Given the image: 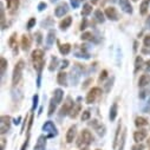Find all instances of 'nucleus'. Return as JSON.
<instances>
[{
  "instance_id": "obj_58",
  "label": "nucleus",
  "mask_w": 150,
  "mask_h": 150,
  "mask_svg": "<svg viewBox=\"0 0 150 150\" xmlns=\"http://www.w3.org/2000/svg\"><path fill=\"white\" fill-rule=\"evenodd\" d=\"M91 3L95 5V4H97V3H98V0H91Z\"/></svg>"
},
{
  "instance_id": "obj_25",
  "label": "nucleus",
  "mask_w": 150,
  "mask_h": 150,
  "mask_svg": "<svg viewBox=\"0 0 150 150\" xmlns=\"http://www.w3.org/2000/svg\"><path fill=\"white\" fill-rule=\"evenodd\" d=\"M54 39H56V33H54V31H53V30L49 31L47 37H46V45H47L49 47L52 46V44L54 43Z\"/></svg>"
},
{
  "instance_id": "obj_54",
  "label": "nucleus",
  "mask_w": 150,
  "mask_h": 150,
  "mask_svg": "<svg viewBox=\"0 0 150 150\" xmlns=\"http://www.w3.org/2000/svg\"><path fill=\"white\" fill-rule=\"evenodd\" d=\"M145 67H146V70H148V71L150 72V59H149V60L146 62V66H145Z\"/></svg>"
},
{
  "instance_id": "obj_38",
  "label": "nucleus",
  "mask_w": 150,
  "mask_h": 150,
  "mask_svg": "<svg viewBox=\"0 0 150 150\" xmlns=\"http://www.w3.org/2000/svg\"><path fill=\"white\" fill-rule=\"evenodd\" d=\"M31 131L30 130H27V137H26V139H25V142L23 143V145H21V149L20 150H26V148H27V145H28V143H30V134Z\"/></svg>"
},
{
  "instance_id": "obj_50",
  "label": "nucleus",
  "mask_w": 150,
  "mask_h": 150,
  "mask_svg": "<svg viewBox=\"0 0 150 150\" xmlns=\"http://www.w3.org/2000/svg\"><path fill=\"white\" fill-rule=\"evenodd\" d=\"M67 66H69V60H67V59L63 60V62H62V66H60V67H62V69H65V67H67Z\"/></svg>"
},
{
  "instance_id": "obj_52",
  "label": "nucleus",
  "mask_w": 150,
  "mask_h": 150,
  "mask_svg": "<svg viewBox=\"0 0 150 150\" xmlns=\"http://www.w3.org/2000/svg\"><path fill=\"white\" fill-rule=\"evenodd\" d=\"M5 145H6V139L3 137L1 138V150H5Z\"/></svg>"
},
{
  "instance_id": "obj_61",
  "label": "nucleus",
  "mask_w": 150,
  "mask_h": 150,
  "mask_svg": "<svg viewBox=\"0 0 150 150\" xmlns=\"http://www.w3.org/2000/svg\"><path fill=\"white\" fill-rule=\"evenodd\" d=\"M132 1H137V0H132Z\"/></svg>"
},
{
  "instance_id": "obj_31",
  "label": "nucleus",
  "mask_w": 150,
  "mask_h": 150,
  "mask_svg": "<svg viewBox=\"0 0 150 150\" xmlns=\"http://www.w3.org/2000/svg\"><path fill=\"white\" fill-rule=\"evenodd\" d=\"M71 51V45L70 44H64V45H59V52L62 54H69Z\"/></svg>"
},
{
  "instance_id": "obj_43",
  "label": "nucleus",
  "mask_w": 150,
  "mask_h": 150,
  "mask_svg": "<svg viewBox=\"0 0 150 150\" xmlns=\"http://www.w3.org/2000/svg\"><path fill=\"white\" fill-rule=\"evenodd\" d=\"M131 150H144V145L142 143H136L135 145H132Z\"/></svg>"
},
{
  "instance_id": "obj_26",
  "label": "nucleus",
  "mask_w": 150,
  "mask_h": 150,
  "mask_svg": "<svg viewBox=\"0 0 150 150\" xmlns=\"http://www.w3.org/2000/svg\"><path fill=\"white\" fill-rule=\"evenodd\" d=\"M63 96H64V91H63L62 89H56V90H54L53 98H54V100L57 102V104H60V103H62Z\"/></svg>"
},
{
  "instance_id": "obj_6",
  "label": "nucleus",
  "mask_w": 150,
  "mask_h": 150,
  "mask_svg": "<svg viewBox=\"0 0 150 150\" xmlns=\"http://www.w3.org/2000/svg\"><path fill=\"white\" fill-rule=\"evenodd\" d=\"M11 128V117L7 115H3L0 118V132L1 135L6 134Z\"/></svg>"
},
{
  "instance_id": "obj_11",
  "label": "nucleus",
  "mask_w": 150,
  "mask_h": 150,
  "mask_svg": "<svg viewBox=\"0 0 150 150\" xmlns=\"http://www.w3.org/2000/svg\"><path fill=\"white\" fill-rule=\"evenodd\" d=\"M90 124H91V127L97 131V134H98L99 136H104V134H105V127H104L102 123H99L97 120H93Z\"/></svg>"
},
{
  "instance_id": "obj_16",
  "label": "nucleus",
  "mask_w": 150,
  "mask_h": 150,
  "mask_svg": "<svg viewBox=\"0 0 150 150\" xmlns=\"http://www.w3.org/2000/svg\"><path fill=\"white\" fill-rule=\"evenodd\" d=\"M19 3H20V0H6L7 8L10 10L11 13H14L16 12V10L19 7Z\"/></svg>"
},
{
  "instance_id": "obj_48",
  "label": "nucleus",
  "mask_w": 150,
  "mask_h": 150,
  "mask_svg": "<svg viewBox=\"0 0 150 150\" xmlns=\"http://www.w3.org/2000/svg\"><path fill=\"white\" fill-rule=\"evenodd\" d=\"M91 82H92V79H91V78H89L88 81H85V82L83 83V86H82V88H83V89H86V88L90 85V83H91Z\"/></svg>"
},
{
  "instance_id": "obj_55",
  "label": "nucleus",
  "mask_w": 150,
  "mask_h": 150,
  "mask_svg": "<svg viewBox=\"0 0 150 150\" xmlns=\"http://www.w3.org/2000/svg\"><path fill=\"white\" fill-rule=\"evenodd\" d=\"M146 25L149 26V28H150V14H149V17L146 18Z\"/></svg>"
},
{
  "instance_id": "obj_59",
  "label": "nucleus",
  "mask_w": 150,
  "mask_h": 150,
  "mask_svg": "<svg viewBox=\"0 0 150 150\" xmlns=\"http://www.w3.org/2000/svg\"><path fill=\"white\" fill-rule=\"evenodd\" d=\"M148 146L150 148V137H149V139H148Z\"/></svg>"
},
{
  "instance_id": "obj_8",
  "label": "nucleus",
  "mask_w": 150,
  "mask_h": 150,
  "mask_svg": "<svg viewBox=\"0 0 150 150\" xmlns=\"http://www.w3.org/2000/svg\"><path fill=\"white\" fill-rule=\"evenodd\" d=\"M67 12H69V6H67L66 3H63V4H60V5H58V6L56 7V10H54V16L58 17V18H60V17H64Z\"/></svg>"
},
{
  "instance_id": "obj_4",
  "label": "nucleus",
  "mask_w": 150,
  "mask_h": 150,
  "mask_svg": "<svg viewBox=\"0 0 150 150\" xmlns=\"http://www.w3.org/2000/svg\"><path fill=\"white\" fill-rule=\"evenodd\" d=\"M43 130L46 132V138H51V137H54L57 136L58 131H57V128L54 125V123L52 121H47L44 123L43 125Z\"/></svg>"
},
{
  "instance_id": "obj_34",
  "label": "nucleus",
  "mask_w": 150,
  "mask_h": 150,
  "mask_svg": "<svg viewBox=\"0 0 150 150\" xmlns=\"http://www.w3.org/2000/svg\"><path fill=\"white\" fill-rule=\"evenodd\" d=\"M0 14H1V19H0V21H1V28H6V17H5V10L1 5V8H0Z\"/></svg>"
},
{
  "instance_id": "obj_49",
  "label": "nucleus",
  "mask_w": 150,
  "mask_h": 150,
  "mask_svg": "<svg viewBox=\"0 0 150 150\" xmlns=\"http://www.w3.org/2000/svg\"><path fill=\"white\" fill-rule=\"evenodd\" d=\"M37 43L38 44L42 43V33L40 32H37Z\"/></svg>"
},
{
  "instance_id": "obj_7",
  "label": "nucleus",
  "mask_w": 150,
  "mask_h": 150,
  "mask_svg": "<svg viewBox=\"0 0 150 150\" xmlns=\"http://www.w3.org/2000/svg\"><path fill=\"white\" fill-rule=\"evenodd\" d=\"M73 105H74V103H73L72 98L69 96V97L66 98V100H65L64 105H63V106H62V109H60V114H59V115H60V116L70 115V112H71V110H72Z\"/></svg>"
},
{
  "instance_id": "obj_44",
  "label": "nucleus",
  "mask_w": 150,
  "mask_h": 150,
  "mask_svg": "<svg viewBox=\"0 0 150 150\" xmlns=\"http://www.w3.org/2000/svg\"><path fill=\"white\" fill-rule=\"evenodd\" d=\"M34 25H35V18H31V19L28 20V23H27V28L31 30Z\"/></svg>"
},
{
  "instance_id": "obj_9",
  "label": "nucleus",
  "mask_w": 150,
  "mask_h": 150,
  "mask_svg": "<svg viewBox=\"0 0 150 150\" xmlns=\"http://www.w3.org/2000/svg\"><path fill=\"white\" fill-rule=\"evenodd\" d=\"M105 16L108 19H110L112 21L118 20V13H117L115 7H106L105 8Z\"/></svg>"
},
{
  "instance_id": "obj_21",
  "label": "nucleus",
  "mask_w": 150,
  "mask_h": 150,
  "mask_svg": "<svg viewBox=\"0 0 150 150\" xmlns=\"http://www.w3.org/2000/svg\"><path fill=\"white\" fill-rule=\"evenodd\" d=\"M148 84H150V76L149 74H142V76L139 77V81H138V85L141 88H144Z\"/></svg>"
},
{
  "instance_id": "obj_42",
  "label": "nucleus",
  "mask_w": 150,
  "mask_h": 150,
  "mask_svg": "<svg viewBox=\"0 0 150 150\" xmlns=\"http://www.w3.org/2000/svg\"><path fill=\"white\" fill-rule=\"evenodd\" d=\"M143 44L145 47H150V34H146L144 37V40H143Z\"/></svg>"
},
{
  "instance_id": "obj_47",
  "label": "nucleus",
  "mask_w": 150,
  "mask_h": 150,
  "mask_svg": "<svg viewBox=\"0 0 150 150\" xmlns=\"http://www.w3.org/2000/svg\"><path fill=\"white\" fill-rule=\"evenodd\" d=\"M71 5H72L73 8H77L78 5H79V1H78V0H71Z\"/></svg>"
},
{
  "instance_id": "obj_45",
  "label": "nucleus",
  "mask_w": 150,
  "mask_h": 150,
  "mask_svg": "<svg viewBox=\"0 0 150 150\" xmlns=\"http://www.w3.org/2000/svg\"><path fill=\"white\" fill-rule=\"evenodd\" d=\"M45 8H46V4H45L44 1L39 3V5H38V11H39V12H42V11H44Z\"/></svg>"
},
{
  "instance_id": "obj_10",
  "label": "nucleus",
  "mask_w": 150,
  "mask_h": 150,
  "mask_svg": "<svg viewBox=\"0 0 150 150\" xmlns=\"http://www.w3.org/2000/svg\"><path fill=\"white\" fill-rule=\"evenodd\" d=\"M77 135V125H71L66 132V142L67 143H72L74 137Z\"/></svg>"
},
{
  "instance_id": "obj_12",
  "label": "nucleus",
  "mask_w": 150,
  "mask_h": 150,
  "mask_svg": "<svg viewBox=\"0 0 150 150\" xmlns=\"http://www.w3.org/2000/svg\"><path fill=\"white\" fill-rule=\"evenodd\" d=\"M146 135H148L146 130H144V129L137 130V131L134 132V139H135L136 143H142V141H144V138L146 137Z\"/></svg>"
},
{
  "instance_id": "obj_36",
  "label": "nucleus",
  "mask_w": 150,
  "mask_h": 150,
  "mask_svg": "<svg viewBox=\"0 0 150 150\" xmlns=\"http://www.w3.org/2000/svg\"><path fill=\"white\" fill-rule=\"evenodd\" d=\"M82 40H88V42H92L93 40V35H92V33L91 32H84L83 34H82Z\"/></svg>"
},
{
  "instance_id": "obj_19",
  "label": "nucleus",
  "mask_w": 150,
  "mask_h": 150,
  "mask_svg": "<svg viewBox=\"0 0 150 150\" xmlns=\"http://www.w3.org/2000/svg\"><path fill=\"white\" fill-rule=\"evenodd\" d=\"M71 24H72V17H66V18H64V19L60 21L59 27H60V30L65 31V30H67V28L70 27Z\"/></svg>"
},
{
  "instance_id": "obj_23",
  "label": "nucleus",
  "mask_w": 150,
  "mask_h": 150,
  "mask_svg": "<svg viewBox=\"0 0 150 150\" xmlns=\"http://www.w3.org/2000/svg\"><path fill=\"white\" fill-rule=\"evenodd\" d=\"M81 109H82V106H81V104L79 103H77V104H74L73 105V108H72V110H71V112H70V117L71 118H76L77 116H78V114L81 112Z\"/></svg>"
},
{
  "instance_id": "obj_2",
  "label": "nucleus",
  "mask_w": 150,
  "mask_h": 150,
  "mask_svg": "<svg viewBox=\"0 0 150 150\" xmlns=\"http://www.w3.org/2000/svg\"><path fill=\"white\" fill-rule=\"evenodd\" d=\"M24 67H25L24 60H19V62L16 64V66H14V69H13V74H12V85H13V86H16V85L20 82L21 76H23V70H24Z\"/></svg>"
},
{
  "instance_id": "obj_28",
  "label": "nucleus",
  "mask_w": 150,
  "mask_h": 150,
  "mask_svg": "<svg viewBox=\"0 0 150 150\" xmlns=\"http://www.w3.org/2000/svg\"><path fill=\"white\" fill-rule=\"evenodd\" d=\"M57 102L54 100V98L52 97L51 100H50V105H49V112H47V115L49 116H52L54 114V111H56V108H57Z\"/></svg>"
},
{
  "instance_id": "obj_40",
  "label": "nucleus",
  "mask_w": 150,
  "mask_h": 150,
  "mask_svg": "<svg viewBox=\"0 0 150 150\" xmlns=\"http://www.w3.org/2000/svg\"><path fill=\"white\" fill-rule=\"evenodd\" d=\"M108 77V71L106 70H103L102 72H100V74H99V78H98V81L99 82H103L105 78Z\"/></svg>"
},
{
  "instance_id": "obj_20",
  "label": "nucleus",
  "mask_w": 150,
  "mask_h": 150,
  "mask_svg": "<svg viewBox=\"0 0 150 150\" xmlns=\"http://www.w3.org/2000/svg\"><path fill=\"white\" fill-rule=\"evenodd\" d=\"M121 129H122V122L120 121L117 129H116V134H115V138H114V144H112V148L116 149L117 148V143L120 142V135H121Z\"/></svg>"
},
{
  "instance_id": "obj_1",
  "label": "nucleus",
  "mask_w": 150,
  "mask_h": 150,
  "mask_svg": "<svg viewBox=\"0 0 150 150\" xmlns=\"http://www.w3.org/2000/svg\"><path fill=\"white\" fill-rule=\"evenodd\" d=\"M32 64H33V67L35 69V71L38 72V88L40 86V74H42V71L44 69V65H45V59H44V51L40 50V49H35L33 52H32Z\"/></svg>"
},
{
  "instance_id": "obj_13",
  "label": "nucleus",
  "mask_w": 150,
  "mask_h": 150,
  "mask_svg": "<svg viewBox=\"0 0 150 150\" xmlns=\"http://www.w3.org/2000/svg\"><path fill=\"white\" fill-rule=\"evenodd\" d=\"M120 6H121V8L125 13H128V14H131L132 13V6H131L129 0H120Z\"/></svg>"
},
{
  "instance_id": "obj_51",
  "label": "nucleus",
  "mask_w": 150,
  "mask_h": 150,
  "mask_svg": "<svg viewBox=\"0 0 150 150\" xmlns=\"http://www.w3.org/2000/svg\"><path fill=\"white\" fill-rule=\"evenodd\" d=\"M112 82H114V78H112V79H111V81L108 83V85H106V89H105V90H106V92H109V91H110V86H112Z\"/></svg>"
},
{
  "instance_id": "obj_37",
  "label": "nucleus",
  "mask_w": 150,
  "mask_h": 150,
  "mask_svg": "<svg viewBox=\"0 0 150 150\" xmlns=\"http://www.w3.org/2000/svg\"><path fill=\"white\" fill-rule=\"evenodd\" d=\"M16 39H17V33H13V34L10 37V39H8V45H10L11 47L17 46V45H16Z\"/></svg>"
},
{
  "instance_id": "obj_22",
  "label": "nucleus",
  "mask_w": 150,
  "mask_h": 150,
  "mask_svg": "<svg viewBox=\"0 0 150 150\" xmlns=\"http://www.w3.org/2000/svg\"><path fill=\"white\" fill-rule=\"evenodd\" d=\"M149 5H150V0H143L141 3V6H139V13L142 16H145L148 10H149Z\"/></svg>"
},
{
  "instance_id": "obj_30",
  "label": "nucleus",
  "mask_w": 150,
  "mask_h": 150,
  "mask_svg": "<svg viewBox=\"0 0 150 150\" xmlns=\"http://www.w3.org/2000/svg\"><path fill=\"white\" fill-rule=\"evenodd\" d=\"M91 12H92V5L85 4V5L83 6V10H82V17H88Z\"/></svg>"
},
{
  "instance_id": "obj_57",
  "label": "nucleus",
  "mask_w": 150,
  "mask_h": 150,
  "mask_svg": "<svg viewBox=\"0 0 150 150\" xmlns=\"http://www.w3.org/2000/svg\"><path fill=\"white\" fill-rule=\"evenodd\" d=\"M19 121H20V117H18V118L16 120V122H14V123H16V124H19V123H20Z\"/></svg>"
},
{
  "instance_id": "obj_53",
  "label": "nucleus",
  "mask_w": 150,
  "mask_h": 150,
  "mask_svg": "<svg viewBox=\"0 0 150 150\" xmlns=\"http://www.w3.org/2000/svg\"><path fill=\"white\" fill-rule=\"evenodd\" d=\"M26 122H27V117H25V120H24V124H23V128H21V132L24 131V129H25V125H26Z\"/></svg>"
},
{
  "instance_id": "obj_60",
  "label": "nucleus",
  "mask_w": 150,
  "mask_h": 150,
  "mask_svg": "<svg viewBox=\"0 0 150 150\" xmlns=\"http://www.w3.org/2000/svg\"><path fill=\"white\" fill-rule=\"evenodd\" d=\"M50 1H51V3H54V1H58V0H50Z\"/></svg>"
},
{
  "instance_id": "obj_29",
  "label": "nucleus",
  "mask_w": 150,
  "mask_h": 150,
  "mask_svg": "<svg viewBox=\"0 0 150 150\" xmlns=\"http://www.w3.org/2000/svg\"><path fill=\"white\" fill-rule=\"evenodd\" d=\"M125 141H127V129H124L123 132H122V135H121V138H120V148H118V150H124Z\"/></svg>"
},
{
  "instance_id": "obj_33",
  "label": "nucleus",
  "mask_w": 150,
  "mask_h": 150,
  "mask_svg": "<svg viewBox=\"0 0 150 150\" xmlns=\"http://www.w3.org/2000/svg\"><path fill=\"white\" fill-rule=\"evenodd\" d=\"M95 18L98 23H104L105 21V18H104V13L100 11V10H96L95 11Z\"/></svg>"
},
{
  "instance_id": "obj_46",
  "label": "nucleus",
  "mask_w": 150,
  "mask_h": 150,
  "mask_svg": "<svg viewBox=\"0 0 150 150\" xmlns=\"http://www.w3.org/2000/svg\"><path fill=\"white\" fill-rule=\"evenodd\" d=\"M86 26H88V20L84 18L83 19V21H82V24H81V30L83 31V30H85L86 28Z\"/></svg>"
},
{
  "instance_id": "obj_24",
  "label": "nucleus",
  "mask_w": 150,
  "mask_h": 150,
  "mask_svg": "<svg viewBox=\"0 0 150 150\" xmlns=\"http://www.w3.org/2000/svg\"><path fill=\"white\" fill-rule=\"evenodd\" d=\"M135 125H136L137 128L146 127V125H148V120H146L145 117L138 116V117H136V120H135Z\"/></svg>"
},
{
  "instance_id": "obj_32",
  "label": "nucleus",
  "mask_w": 150,
  "mask_h": 150,
  "mask_svg": "<svg viewBox=\"0 0 150 150\" xmlns=\"http://www.w3.org/2000/svg\"><path fill=\"white\" fill-rule=\"evenodd\" d=\"M143 58L141 57V56H138L137 58H136V60H135V72H138L142 67H143Z\"/></svg>"
},
{
  "instance_id": "obj_27",
  "label": "nucleus",
  "mask_w": 150,
  "mask_h": 150,
  "mask_svg": "<svg viewBox=\"0 0 150 150\" xmlns=\"http://www.w3.org/2000/svg\"><path fill=\"white\" fill-rule=\"evenodd\" d=\"M6 69H7V60L4 57H1V58H0V76H1V77L5 74Z\"/></svg>"
},
{
  "instance_id": "obj_41",
  "label": "nucleus",
  "mask_w": 150,
  "mask_h": 150,
  "mask_svg": "<svg viewBox=\"0 0 150 150\" xmlns=\"http://www.w3.org/2000/svg\"><path fill=\"white\" fill-rule=\"evenodd\" d=\"M38 99H39L38 95H34V96H33V105H32V111H34V110H35V108H37V105H38Z\"/></svg>"
},
{
  "instance_id": "obj_5",
  "label": "nucleus",
  "mask_w": 150,
  "mask_h": 150,
  "mask_svg": "<svg viewBox=\"0 0 150 150\" xmlns=\"http://www.w3.org/2000/svg\"><path fill=\"white\" fill-rule=\"evenodd\" d=\"M100 95H102V89H100V88H98V86L92 88V89L89 91L88 96H86V103H88V104L95 103V102L100 97Z\"/></svg>"
},
{
  "instance_id": "obj_18",
  "label": "nucleus",
  "mask_w": 150,
  "mask_h": 150,
  "mask_svg": "<svg viewBox=\"0 0 150 150\" xmlns=\"http://www.w3.org/2000/svg\"><path fill=\"white\" fill-rule=\"evenodd\" d=\"M117 112H118V105L117 103H114L110 108V114H109V118L111 122H114L117 117Z\"/></svg>"
},
{
  "instance_id": "obj_14",
  "label": "nucleus",
  "mask_w": 150,
  "mask_h": 150,
  "mask_svg": "<svg viewBox=\"0 0 150 150\" xmlns=\"http://www.w3.org/2000/svg\"><path fill=\"white\" fill-rule=\"evenodd\" d=\"M46 148V137L45 136H39L38 141H37L35 145H34V150H45Z\"/></svg>"
},
{
  "instance_id": "obj_62",
  "label": "nucleus",
  "mask_w": 150,
  "mask_h": 150,
  "mask_svg": "<svg viewBox=\"0 0 150 150\" xmlns=\"http://www.w3.org/2000/svg\"><path fill=\"white\" fill-rule=\"evenodd\" d=\"M96 150H100V149H96Z\"/></svg>"
},
{
  "instance_id": "obj_39",
  "label": "nucleus",
  "mask_w": 150,
  "mask_h": 150,
  "mask_svg": "<svg viewBox=\"0 0 150 150\" xmlns=\"http://www.w3.org/2000/svg\"><path fill=\"white\" fill-rule=\"evenodd\" d=\"M91 114H90V110H85L83 111V114H82V121H88L90 118Z\"/></svg>"
},
{
  "instance_id": "obj_15",
  "label": "nucleus",
  "mask_w": 150,
  "mask_h": 150,
  "mask_svg": "<svg viewBox=\"0 0 150 150\" xmlns=\"http://www.w3.org/2000/svg\"><path fill=\"white\" fill-rule=\"evenodd\" d=\"M30 47H31V38H30V35L24 34L21 37V49L24 51H28Z\"/></svg>"
},
{
  "instance_id": "obj_35",
  "label": "nucleus",
  "mask_w": 150,
  "mask_h": 150,
  "mask_svg": "<svg viewBox=\"0 0 150 150\" xmlns=\"http://www.w3.org/2000/svg\"><path fill=\"white\" fill-rule=\"evenodd\" d=\"M58 63H59L58 58H57V57H52L51 64H50V66H49V70H50V71H54V70L57 69V66H58Z\"/></svg>"
},
{
  "instance_id": "obj_17",
  "label": "nucleus",
  "mask_w": 150,
  "mask_h": 150,
  "mask_svg": "<svg viewBox=\"0 0 150 150\" xmlns=\"http://www.w3.org/2000/svg\"><path fill=\"white\" fill-rule=\"evenodd\" d=\"M57 82H58L59 85L66 86V85H67V73H65L64 71H60V72L57 74Z\"/></svg>"
},
{
  "instance_id": "obj_3",
  "label": "nucleus",
  "mask_w": 150,
  "mask_h": 150,
  "mask_svg": "<svg viewBox=\"0 0 150 150\" xmlns=\"http://www.w3.org/2000/svg\"><path fill=\"white\" fill-rule=\"evenodd\" d=\"M92 141H93V136H92L91 131L88 130V129H84V130H82V132H81V135H79V137H78L77 146H79V148H82V146H84V145L86 146V145L91 144Z\"/></svg>"
},
{
  "instance_id": "obj_56",
  "label": "nucleus",
  "mask_w": 150,
  "mask_h": 150,
  "mask_svg": "<svg viewBox=\"0 0 150 150\" xmlns=\"http://www.w3.org/2000/svg\"><path fill=\"white\" fill-rule=\"evenodd\" d=\"M144 93H145V92H144V91H142V92H141V95H139V97H141V98H144V97H145V95H144Z\"/></svg>"
}]
</instances>
